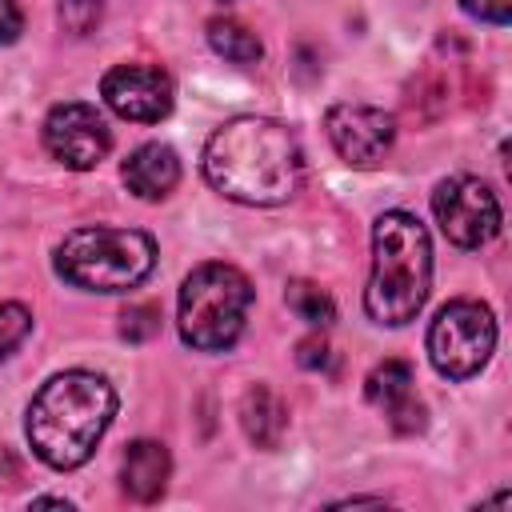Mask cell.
<instances>
[{
	"label": "cell",
	"mask_w": 512,
	"mask_h": 512,
	"mask_svg": "<svg viewBox=\"0 0 512 512\" xmlns=\"http://www.w3.org/2000/svg\"><path fill=\"white\" fill-rule=\"evenodd\" d=\"M208 184L252 208H272L296 196L304 180V152L292 128L268 116H236L204 144Z\"/></svg>",
	"instance_id": "obj_1"
},
{
	"label": "cell",
	"mask_w": 512,
	"mask_h": 512,
	"mask_svg": "<svg viewBox=\"0 0 512 512\" xmlns=\"http://www.w3.org/2000/svg\"><path fill=\"white\" fill-rule=\"evenodd\" d=\"M112 416H116L112 384L104 376H96V372L72 368V372L52 376L32 396L24 432H28L32 452L48 468L68 472V468H80L96 452V444L104 440Z\"/></svg>",
	"instance_id": "obj_2"
},
{
	"label": "cell",
	"mask_w": 512,
	"mask_h": 512,
	"mask_svg": "<svg viewBox=\"0 0 512 512\" xmlns=\"http://www.w3.org/2000/svg\"><path fill=\"white\" fill-rule=\"evenodd\" d=\"M432 288V240L428 228L392 208L372 224V276L364 288V312L376 324L400 328L420 316Z\"/></svg>",
	"instance_id": "obj_3"
},
{
	"label": "cell",
	"mask_w": 512,
	"mask_h": 512,
	"mask_svg": "<svg viewBox=\"0 0 512 512\" xmlns=\"http://www.w3.org/2000/svg\"><path fill=\"white\" fill-rule=\"evenodd\" d=\"M156 268V240L140 228H72L56 248V272L84 292H128Z\"/></svg>",
	"instance_id": "obj_4"
},
{
	"label": "cell",
	"mask_w": 512,
	"mask_h": 512,
	"mask_svg": "<svg viewBox=\"0 0 512 512\" xmlns=\"http://www.w3.org/2000/svg\"><path fill=\"white\" fill-rule=\"evenodd\" d=\"M252 308V284L240 268L208 260L184 276L180 288V340L196 352H224L240 340Z\"/></svg>",
	"instance_id": "obj_5"
},
{
	"label": "cell",
	"mask_w": 512,
	"mask_h": 512,
	"mask_svg": "<svg viewBox=\"0 0 512 512\" xmlns=\"http://www.w3.org/2000/svg\"><path fill=\"white\" fill-rule=\"evenodd\" d=\"M496 348V316L480 300H448L428 328L432 368L448 380L476 376Z\"/></svg>",
	"instance_id": "obj_6"
},
{
	"label": "cell",
	"mask_w": 512,
	"mask_h": 512,
	"mask_svg": "<svg viewBox=\"0 0 512 512\" xmlns=\"http://www.w3.org/2000/svg\"><path fill=\"white\" fill-rule=\"evenodd\" d=\"M432 212L444 236L460 248H480L500 232V200L476 176H448L432 192Z\"/></svg>",
	"instance_id": "obj_7"
},
{
	"label": "cell",
	"mask_w": 512,
	"mask_h": 512,
	"mask_svg": "<svg viewBox=\"0 0 512 512\" xmlns=\"http://www.w3.org/2000/svg\"><path fill=\"white\" fill-rule=\"evenodd\" d=\"M44 148L72 172H88L96 168L108 148H112V132L104 124V116L92 108V104H80V100H68V104H56L44 120Z\"/></svg>",
	"instance_id": "obj_8"
},
{
	"label": "cell",
	"mask_w": 512,
	"mask_h": 512,
	"mask_svg": "<svg viewBox=\"0 0 512 512\" xmlns=\"http://www.w3.org/2000/svg\"><path fill=\"white\" fill-rule=\"evenodd\" d=\"M324 128L340 160L352 168H376L396 140V120L372 104H332L324 112Z\"/></svg>",
	"instance_id": "obj_9"
},
{
	"label": "cell",
	"mask_w": 512,
	"mask_h": 512,
	"mask_svg": "<svg viewBox=\"0 0 512 512\" xmlns=\"http://www.w3.org/2000/svg\"><path fill=\"white\" fill-rule=\"evenodd\" d=\"M100 96L104 104L132 124H156L172 112V80L164 68L156 64H116L104 80H100Z\"/></svg>",
	"instance_id": "obj_10"
},
{
	"label": "cell",
	"mask_w": 512,
	"mask_h": 512,
	"mask_svg": "<svg viewBox=\"0 0 512 512\" xmlns=\"http://www.w3.org/2000/svg\"><path fill=\"white\" fill-rule=\"evenodd\" d=\"M364 396H368V404L384 408L388 424H392L400 436L424 432L428 412H424L420 396L412 392V364H408V360H380V364L368 372V380H364Z\"/></svg>",
	"instance_id": "obj_11"
},
{
	"label": "cell",
	"mask_w": 512,
	"mask_h": 512,
	"mask_svg": "<svg viewBox=\"0 0 512 512\" xmlns=\"http://www.w3.org/2000/svg\"><path fill=\"white\" fill-rule=\"evenodd\" d=\"M168 472H172V460H168V448L160 440H132L124 460H120L124 492L140 504L160 500V492L168 488Z\"/></svg>",
	"instance_id": "obj_12"
},
{
	"label": "cell",
	"mask_w": 512,
	"mask_h": 512,
	"mask_svg": "<svg viewBox=\"0 0 512 512\" xmlns=\"http://www.w3.org/2000/svg\"><path fill=\"white\" fill-rule=\"evenodd\" d=\"M124 184L140 200H164L180 184V160L168 144H140L124 160Z\"/></svg>",
	"instance_id": "obj_13"
},
{
	"label": "cell",
	"mask_w": 512,
	"mask_h": 512,
	"mask_svg": "<svg viewBox=\"0 0 512 512\" xmlns=\"http://www.w3.org/2000/svg\"><path fill=\"white\" fill-rule=\"evenodd\" d=\"M240 428L256 448H280L288 432V404L268 384H252L240 400Z\"/></svg>",
	"instance_id": "obj_14"
},
{
	"label": "cell",
	"mask_w": 512,
	"mask_h": 512,
	"mask_svg": "<svg viewBox=\"0 0 512 512\" xmlns=\"http://www.w3.org/2000/svg\"><path fill=\"white\" fill-rule=\"evenodd\" d=\"M208 44H212L216 56H224V60H232V64H256V60L264 56L260 36H256L248 24L232 20V16H212V20H208Z\"/></svg>",
	"instance_id": "obj_15"
},
{
	"label": "cell",
	"mask_w": 512,
	"mask_h": 512,
	"mask_svg": "<svg viewBox=\"0 0 512 512\" xmlns=\"http://www.w3.org/2000/svg\"><path fill=\"white\" fill-rule=\"evenodd\" d=\"M284 300H288V308H292L304 324H312V328H328V324L336 320L332 296H328L320 284H312V280H288Z\"/></svg>",
	"instance_id": "obj_16"
},
{
	"label": "cell",
	"mask_w": 512,
	"mask_h": 512,
	"mask_svg": "<svg viewBox=\"0 0 512 512\" xmlns=\"http://www.w3.org/2000/svg\"><path fill=\"white\" fill-rule=\"evenodd\" d=\"M28 332H32V312L24 304H16V300L0 304V360L12 356L28 340Z\"/></svg>",
	"instance_id": "obj_17"
},
{
	"label": "cell",
	"mask_w": 512,
	"mask_h": 512,
	"mask_svg": "<svg viewBox=\"0 0 512 512\" xmlns=\"http://www.w3.org/2000/svg\"><path fill=\"white\" fill-rule=\"evenodd\" d=\"M160 332V308L156 304H128L120 312V336L132 344H144Z\"/></svg>",
	"instance_id": "obj_18"
},
{
	"label": "cell",
	"mask_w": 512,
	"mask_h": 512,
	"mask_svg": "<svg viewBox=\"0 0 512 512\" xmlns=\"http://www.w3.org/2000/svg\"><path fill=\"white\" fill-rule=\"evenodd\" d=\"M296 364L300 368H328L332 364V348H328V340L324 336H304L300 344H296Z\"/></svg>",
	"instance_id": "obj_19"
},
{
	"label": "cell",
	"mask_w": 512,
	"mask_h": 512,
	"mask_svg": "<svg viewBox=\"0 0 512 512\" xmlns=\"http://www.w3.org/2000/svg\"><path fill=\"white\" fill-rule=\"evenodd\" d=\"M460 8L476 20H488V24H508L512 20V0H460Z\"/></svg>",
	"instance_id": "obj_20"
},
{
	"label": "cell",
	"mask_w": 512,
	"mask_h": 512,
	"mask_svg": "<svg viewBox=\"0 0 512 512\" xmlns=\"http://www.w3.org/2000/svg\"><path fill=\"white\" fill-rule=\"evenodd\" d=\"M20 32H24V16L16 0H0V44H12Z\"/></svg>",
	"instance_id": "obj_21"
},
{
	"label": "cell",
	"mask_w": 512,
	"mask_h": 512,
	"mask_svg": "<svg viewBox=\"0 0 512 512\" xmlns=\"http://www.w3.org/2000/svg\"><path fill=\"white\" fill-rule=\"evenodd\" d=\"M32 508H64V512H68L72 504H68V500H60V496H36V500H32Z\"/></svg>",
	"instance_id": "obj_22"
}]
</instances>
